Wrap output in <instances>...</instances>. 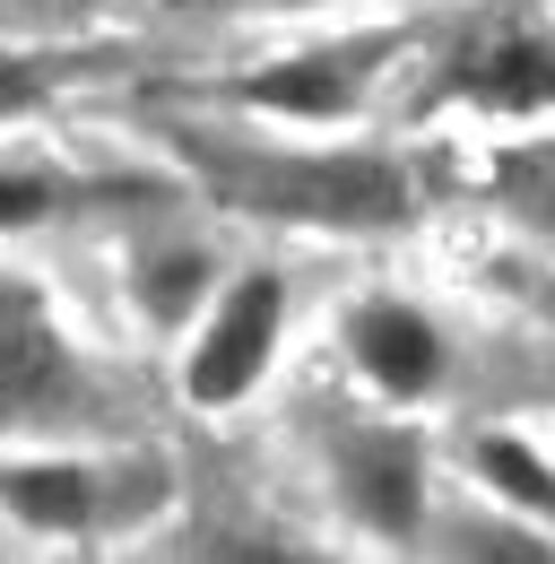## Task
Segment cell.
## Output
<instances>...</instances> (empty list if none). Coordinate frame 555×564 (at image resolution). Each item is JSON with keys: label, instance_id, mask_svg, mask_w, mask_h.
<instances>
[{"label": "cell", "instance_id": "cell-1", "mask_svg": "<svg viewBox=\"0 0 555 564\" xmlns=\"http://www.w3.org/2000/svg\"><path fill=\"white\" fill-rule=\"evenodd\" d=\"M183 148L235 209L304 217V226H400L409 217V174L382 156H261V148H217L192 131Z\"/></svg>", "mask_w": 555, "mask_h": 564}, {"label": "cell", "instance_id": "cell-2", "mask_svg": "<svg viewBox=\"0 0 555 564\" xmlns=\"http://www.w3.org/2000/svg\"><path fill=\"white\" fill-rule=\"evenodd\" d=\"M96 417V382L69 356L44 286L0 270V425H78Z\"/></svg>", "mask_w": 555, "mask_h": 564}, {"label": "cell", "instance_id": "cell-3", "mask_svg": "<svg viewBox=\"0 0 555 564\" xmlns=\"http://www.w3.org/2000/svg\"><path fill=\"white\" fill-rule=\"evenodd\" d=\"M278 330H286V279H278V270H243L226 295H208L200 330H192L183 400H192V409H235V400L270 373Z\"/></svg>", "mask_w": 555, "mask_h": 564}, {"label": "cell", "instance_id": "cell-4", "mask_svg": "<svg viewBox=\"0 0 555 564\" xmlns=\"http://www.w3.org/2000/svg\"><path fill=\"white\" fill-rule=\"evenodd\" d=\"M330 487L373 539H416L425 530V452L400 425H339L330 434Z\"/></svg>", "mask_w": 555, "mask_h": 564}, {"label": "cell", "instance_id": "cell-5", "mask_svg": "<svg viewBox=\"0 0 555 564\" xmlns=\"http://www.w3.org/2000/svg\"><path fill=\"white\" fill-rule=\"evenodd\" d=\"M443 96H469L486 113H547L555 105V26H530V18L478 26V35L451 53Z\"/></svg>", "mask_w": 555, "mask_h": 564}, {"label": "cell", "instance_id": "cell-6", "mask_svg": "<svg viewBox=\"0 0 555 564\" xmlns=\"http://www.w3.org/2000/svg\"><path fill=\"white\" fill-rule=\"evenodd\" d=\"M347 356H356L364 382L391 391V400H425V391L443 382V330H434V313H416L400 295H364V304L347 313Z\"/></svg>", "mask_w": 555, "mask_h": 564}, {"label": "cell", "instance_id": "cell-7", "mask_svg": "<svg viewBox=\"0 0 555 564\" xmlns=\"http://www.w3.org/2000/svg\"><path fill=\"white\" fill-rule=\"evenodd\" d=\"M364 70H373L364 44H322V53H286L270 70H252L235 96L278 113V122H339L347 105L364 96Z\"/></svg>", "mask_w": 555, "mask_h": 564}, {"label": "cell", "instance_id": "cell-8", "mask_svg": "<svg viewBox=\"0 0 555 564\" xmlns=\"http://www.w3.org/2000/svg\"><path fill=\"white\" fill-rule=\"evenodd\" d=\"M0 503L26 521V530H53V539H87L113 521V487L96 460H9L0 469Z\"/></svg>", "mask_w": 555, "mask_h": 564}, {"label": "cell", "instance_id": "cell-9", "mask_svg": "<svg viewBox=\"0 0 555 564\" xmlns=\"http://www.w3.org/2000/svg\"><path fill=\"white\" fill-rule=\"evenodd\" d=\"M208 279H217V270H208L200 243H148V252L131 261L139 313H148V322H165V330H174V322H192V304L208 295Z\"/></svg>", "mask_w": 555, "mask_h": 564}, {"label": "cell", "instance_id": "cell-10", "mask_svg": "<svg viewBox=\"0 0 555 564\" xmlns=\"http://www.w3.org/2000/svg\"><path fill=\"white\" fill-rule=\"evenodd\" d=\"M469 460H478V487L512 495L530 521H547V530H555V469L521 443V434H478V452H469Z\"/></svg>", "mask_w": 555, "mask_h": 564}, {"label": "cell", "instance_id": "cell-11", "mask_svg": "<svg viewBox=\"0 0 555 564\" xmlns=\"http://www.w3.org/2000/svg\"><path fill=\"white\" fill-rule=\"evenodd\" d=\"M53 209H62V183H53V174H35V165H0V235L44 226Z\"/></svg>", "mask_w": 555, "mask_h": 564}, {"label": "cell", "instance_id": "cell-12", "mask_svg": "<svg viewBox=\"0 0 555 564\" xmlns=\"http://www.w3.org/2000/svg\"><path fill=\"white\" fill-rule=\"evenodd\" d=\"M26 105H44V70L26 53H0V122H18Z\"/></svg>", "mask_w": 555, "mask_h": 564}, {"label": "cell", "instance_id": "cell-13", "mask_svg": "<svg viewBox=\"0 0 555 564\" xmlns=\"http://www.w3.org/2000/svg\"><path fill=\"white\" fill-rule=\"evenodd\" d=\"M460 556H547V539H530L521 521H503V530H460Z\"/></svg>", "mask_w": 555, "mask_h": 564}, {"label": "cell", "instance_id": "cell-14", "mask_svg": "<svg viewBox=\"0 0 555 564\" xmlns=\"http://www.w3.org/2000/svg\"><path fill=\"white\" fill-rule=\"evenodd\" d=\"M235 9H322V0H235Z\"/></svg>", "mask_w": 555, "mask_h": 564}]
</instances>
